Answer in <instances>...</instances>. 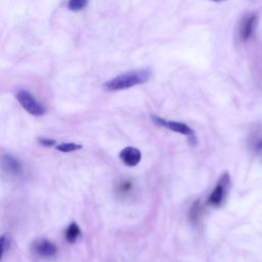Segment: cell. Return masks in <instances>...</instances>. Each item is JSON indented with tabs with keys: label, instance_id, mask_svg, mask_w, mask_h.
Listing matches in <instances>:
<instances>
[{
	"label": "cell",
	"instance_id": "52a82bcc",
	"mask_svg": "<svg viewBox=\"0 0 262 262\" xmlns=\"http://www.w3.org/2000/svg\"><path fill=\"white\" fill-rule=\"evenodd\" d=\"M256 25H257V15L255 13H251L247 15L243 19L239 27V36L243 41H248L252 37L255 31Z\"/></svg>",
	"mask_w": 262,
	"mask_h": 262
},
{
	"label": "cell",
	"instance_id": "7a4b0ae2",
	"mask_svg": "<svg viewBox=\"0 0 262 262\" xmlns=\"http://www.w3.org/2000/svg\"><path fill=\"white\" fill-rule=\"evenodd\" d=\"M15 98L21 107L33 116L40 117L46 113L44 105L39 100H37V98L28 90L19 89L15 93Z\"/></svg>",
	"mask_w": 262,
	"mask_h": 262
},
{
	"label": "cell",
	"instance_id": "277c9868",
	"mask_svg": "<svg viewBox=\"0 0 262 262\" xmlns=\"http://www.w3.org/2000/svg\"><path fill=\"white\" fill-rule=\"evenodd\" d=\"M151 120L154 123H156L157 125L161 126V127H164L168 130H171V131H174L176 133H180L182 135H185L187 137L190 138V141L191 142H195V138H194V131L185 123L183 122H178V121H171V120H167V119H164L162 117H159V116H156V115H152L151 117Z\"/></svg>",
	"mask_w": 262,
	"mask_h": 262
},
{
	"label": "cell",
	"instance_id": "6da1fadb",
	"mask_svg": "<svg viewBox=\"0 0 262 262\" xmlns=\"http://www.w3.org/2000/svg\"><path fill=\"white\" fill-rule=\"evenodd\" d=\"M152 76V70L148 67L136 69L122 73L107 81L102 85L104 90L107 91H119L132 88L137 85L144 84L150 80Z\"/></svg>",
	"mask_w": 262,
	"mask_h": 262
},
{
	"label": "cell",
	"instance_id": "9c48e42d",
	"mask_svg": "<svg viewBox=\"0 0 262 262\" xmlns=\"http://www.w3.org/2000/svg\"><path fill=\"white\" fill-rule=\"evenodd\" d=\"M81 234V230L79 225L76 222H72L70 223V225L67 227L66 231H64V237L67 239V242H69L70 244L75 243L78 237Z\"/></svg>",
	"mask_w": 262,
	"mask_h": 262
},
{
	"label": "cell",
	"instance_id": "3957f363",
	"mask_svg": "<svg viewBox=\"0 0 262 262\" xmlns=\"http://www.w3.org/2000/svg\"><path fill=\"white\" fill-rule=\"evenodd\" d=\"M230 188V176L227 172L223 173L217 181L214 189L208 198V204L213 207H220L228 194Z\"/></svg>",
	"mask_w": 262,
	"mask_h": 262
},
{
	"label": "cell",
	"instance_id": "9a60e30c",
	"mask_svg": "<svg viewBox=\"0 0 262 262\" xmlns=\"http://www.w3.org/2000/svg\"><path fill=\"white\" fill-rule=\"evenodd\" d=\"M38 142L41 145H44V146H52V145L55 144V140L47 138V137H40V138H38Z\"/></svg>",
	"mask_w": 262,
	"mask_h": 262
},
{
	"label": "cell",
	"instance_id": "8fae6325",
	"mask_svg": "<svg viewBox=\"0 0 262 262\" xmlns=\"http://www.w3.org/2000/svg\"><path fill=\"white\" fill-rule=\"evenodd\" d=\"M201 215H202V205H201V202L200 201H195L190 209H189V220L191 223L195 224L199 222L200 218H201Z\"/></svg>",
	"mask_w": 262,
	"mask_h": 262
},
{
	"label": "cell",
	"instance_id": "e0dca14e",
	"mask_svg": "<svg viewBox=\"0 0 262 262\" xmlns=\"http://www.w3.org/2000/svg\"><path fill=\"white\" fill-rule=\"evenodd\" d=\"M210 1H214V2H220V1H224V0H210Z\"/></svg>",
	"mask_w": 262,
	"mask_h": 262
},
{
	"label": "cell",
	"instance_id": "5bb4252c",
	"mask_svg": "<svg viewBox=\"0 0 262 262\" xmlns=\"http://www.w3.org/2000/svg\"><path fill=\"white\" fill-rule=\"evenodd\" d=\"M11 246V236L9 233H3L0 238V247H1V257L9 250Z\"/></svg>",
	"mask_w": 262,
	"mask_h": 262
},
{
	"label": "cell",
	"instance_id": "4fadbf2b",
	"mask_svg": "<svg viewBox=\"0 0 262 262\" xmlns=\"http://www.w3.org/2000/svg\"><path fill=\"white\" fill-rule=\"evenodd\" d=\"M88 4V0H69L68 9L71 11H80Z\"/></svg>",
	"mask_w": 262,
	"mask_h": 262
},
{
	"label": "cell",
	"instance_id": "30bf717a",
	"mask_svg": "<svg viewBox=\"0 0 262 262\" xmlns=\"http://www.w3.org/2000/svg\"><path fill=\"white\" fill-rule=\"evenodd\" d=\"M133 189V182L130 179H122L116 187L117 193L120 195H127L129 194Z\"/></svg>",
	"mask_w": 262,
	"mask_h": 262
},
{
	"label": "cell",
	"instance_id": "ba28073f",
	"mask_svg": "<svg viewBox=\"0 0 262 262\" xmlns=\"http://www.w3.org/2000/svg\"><path fill=\"white\" fill-rule=\"evenodd\" d=\"M1 165L3 170L11 175H18L21 172V165L17 159L11 155H3L1 160Z\"/></svg>",
	"mask_w": 262,
	"mask_h": 262
},
{
	"label": "cell",
	"instance_id": "5b68a950",
	"mask_svg": "<svg viewBox=\"0 0 262 262\" xmlns=\"http://www.w3.org/2000/svg\"><path fill=\"white\" fill-rule=\"evenodd\" d=\"M32 251L39 257L50 258L57 253V247L49 239L40 238L33 242Z\"/></svg>",
	"mask_w": 262,
	"mask_h": 262
},
{
	"label": "cell",
	"instance_id": "2e32d148",
	"mask_svg": "<svg viewBox=\"0 0 262 262\" xmlns=\"http://www.w3.org/2000/svg\"><path fill=\"white\" fill-rule=\"evenodd\" d=\"M256 149L259 151H262V138L258 140V142L256 143Z\"/></svg>",
	"mask_w": 262,
	"mask_h": 262
},
{
	"label": "cell",
	"instance_id": "7c38bea8",
	"mask_svg": "<svg viewBox=\"0 0 262 262\" xmlns=\"http://www.w3.org/2000/svg\"><path fill=\"white\" fill-rule=\"evenodd\" d=\"M82 148V145L77 142H61L56 145V149L61 152H71L76 151Z\"/></svg>",
	"mask_w": 262,
	"mask_h": 262
},
{
	"label": "cell",
	"instance_id": "8992f818",
	"mask_svg": "<svg viewBox=\"0 0 262 262\" xmlns=\"http://www.w3.org/2000/svg\"><path fill=\"white\" fill-rule=\"evenodd\" d=\"M121 161L129 167H134L141 161V151L134 146H126L120 151Z\"/></svg>",
	"mask_w": 262,
	"mask_h": 262
}]
</instances>
